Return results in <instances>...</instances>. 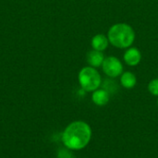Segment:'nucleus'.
Returning <instances> with one entry per match:
<instances>
[{"instance_id": "nucleus-1", "label": "nucleus", "mask_w": 158, "mask_h": 158, "mask_svg": "<svg viewBox=\"0 0 158 158\" xmlns=\"http://www.w3.org/2000/svg\"><path fill=\"white\" fill-rule=\"evenodd\" d=\"M91 126L82 120L71 122L62 133L63 144L69 150L79 151L85 148L92 139Z\"/></svg>"}, {"instance_id": "nucleus-2", "label": "nucleus", "mask_w": 158, "mask_h": 158, "mask_svg": "<svg viewBox=\"0 0 158 158\" xmlns=\"http://www.w3.org/2000/svg\"><path fill=\"white\" fill-rule=\"evenodd\" d=\"M109 44L118 49H127L131 47L136 38L133 28L124 22H118L112 25L107 31Z\"/></svg>"}, {"instance_id": "nucleus-3", "label": "nucleus", "mask_w": 158, "mask_h": 158, "mask_svg": "<svg viewBox=\"0 0 158 158\" xmlns=\"http://www.w3.org/2000/svg\"><path fill=\"white\" fill-rule=\"evenodd\" d=\"M78 81L81 89L88 93H93L102 85V77L97 69L93 67L82 68L78 74Z\"/></svg>"}, {"instance_id": "nucleus-4", "label": "nucleus", "mask_w": 158, "mask_h": 158, "mask_svg": "<svg viewBox=\"0 0 158 158\" xmlns=\"http://www.w3.org/2000/svg\"><path fill=\"white\" fill-rule=\"evenodd\" d=\"M101 68L103 72L110 79L120 77V75L123 73V65L121 61L114 56L105 57Z\"/></svg>"}, {"instance_id": "nucleus-5", "label": "nucleus", "mask_w": 158, "mask_h": 158, "mask_svg": "<svg viewBox=\"0 0 158 158\" xmlns=\"http://www.w3.org/2000/svg\"><path fill=\"white\" fill-rule=\"evenodd\" d=\"M142 53L137 47H129L126 49L123 55L124 62L130 67H136L142 61Z\"/></svg>"}, {"instance_id": "nucleus-6", "label": "nucleus", "mask_w": 158, "mask_h": 158, "mask_svg": "<svg viewBox=\"0 0 158 158\" xmlns=\"http://www.w3.org/2000/svg\"><path fill=\"white\" fill-rule=\"evenodd\" d=\"M105 55L103 52L100 51H96V50H91L88 52L87 56H86V60L87 63L90 67H93L94 69H98L100 67H102L103 62L105 60Z\"/></svg>"}, {"instance_id": "nucleus-7", "label": "nucleus", "mask_w": 158, "mask_h": 158, "mask_svg": "<svg viewBox=\"0 0 158 158\" xmlns=\"http://www.w3.org/2000/svg\"><path fill=\"white\" fill-rule=\"evenodd\" d=\"M109 41L108 38L106 34L104 33H97L95 34L91 41V45L92 48L94 50L96 51H100V52H104L105 50H106V48L109 45Z\"/></svg>"}, {"instance_id": "nucleus-8", "label": "nucleus", "mask_w": 158, "mask_h": 158, "mask_svg": "<svg viewBox=\"0 0 158 158\" xmlns=\"http://www.w3.org/2000/svg\"><path fill=\"white\" fill-rule=\"evenodd\" d=\"M110 100V94L105 89H97L92 94V101L97 106H104L108 104Z\"/></svg>"}, {"instance_id": "nucleus-9", "label": "nucleus", "mask_w": 158, "mask_h": 158, "mask_svg": "<svg viewBox=\"0 0 158 158\" xmlns=\"http://www.w3.org/2000/svg\"><path fill=\"white\" fill-rule=\"evenodd\" d=\"M137 83V78L131 71H123L120 75V84L125 89H132Z\"/></svg>"}, {"instance_id": "nucleus-10", "label": "nucleus", "mask_w": 158, "mask_h": 158, "mask_svg": "<svg viewBox=\"0 0 158 158\" xmlns=\"http://www.w3.org/2000/svg\"><path fill=\"white\" fill-rule=\"evenodd\" d=\"M103 89H105L106 91H107L110 94L112 93H116V91L118 90V85L115 81H111V80H106L104 81V83L102 84Z\"/></svg>"}, {"instance_id": "nucleus-11", "label": "nucleus", "mask_w": 158, "mask_h": 158, "mask_svg": "<svg viewBox=\"0 0 158 158\" xmlns=\"http://www.w3.org/2000/svg\"><path fill=\"white\" fill-rule=\"evenodd\" d=\"M147 89H148V92L152 95L158 97V79H154L150 81V82L148 83Z\"/></svg>"}, {"instance_id": "nucleus-12", "label": "nucleus", "mask_w": 158, "mask_h": 158, "mask_svg": "<svg viewBox=\"0 0 158 158\" xmlns=\"http://www.w3.org/2000/svg\"><path fill=\"white\" fill-rule=\"evenodd\" d=\"M157 106H158V99H157Z\"/></svg>"}]
</instances>
